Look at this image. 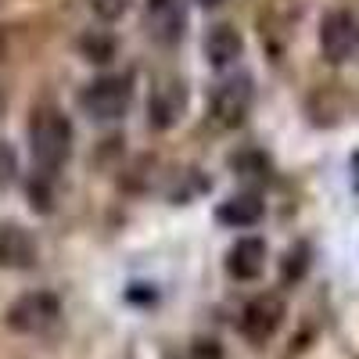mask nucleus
<instances>
[{
	"label": "nucleus",
	"mask_w": 359,
	"mask_h": 359,
	"mask_svg": "<svg viewBox=\"0 0 359 359\" xmlns=\"http://www.w3.org/2000/svg\"><path fill=\"white\" fill-rule=\"evenodd\" d=\"M29 155H33L36 172L54 176L72 158V123L62 108L40 104L29 118Z\"/></svg>",
	"instance_id": "1"
},
{
	"label": "nucleus",
	"mask_w": 359,
	"mask_h": 359,
	"mask_svg": "<svg viewBox=\"0 0 359 359\" xmlns=\"http://www.w3.org/2000/svg\"><path fill=\"white\" fill-rule=\"evenodd\" d=\"M4 323H8V331L25 334V338L50 334L62 323V298L54 291H25L8 306Z\"/></svg>",
	"instance_id": "2"
},
{
	"label": "nucleus",
	"mask_w": 359,
	"mask_h": 359,
	"mask_svg": "<svg viewBox=\"0 0 359 359\" xmlns=\"http://www.w3.org/2000/svg\"><path fill=\"white\" fill-rule=\"evenodd\" d=\"M133 104V79L130 76H97L79 90V108L94 123H115Z\"/></svg>",
	"instance_id": "3"
},
{
	"label": "nucleus",
	"mask_w": 359,
	"mask_h": 359,
	"mask_svg": "<svg viewBox=\"0 0 359 359\" xmlns=\"http://www.w3.org/2000/svg\"><path fill=\"white\" fill-rule=\"evenodd\" d=\"M255 104V86L248 76H230L212 90V101H208V115L219 130H237L248 118Z\"/></svg>",
	"instance_id": "4"
},
{
	"label": "nucleus",
	"mask_w": 359,
	"mask_h": 359,
	"mask_svg": "<svg viewBox=\"0 0 359 359\" xmlns=\"http://www.w3.org/2000/svg\"><path fill=\"white\" fill-rule=\"evenodd\" d=\"M284 316H287V306H284V298H280L277 291H262V294H255L252 302L241 309V334H245V341H252V345H266L269 338L280 331Z\"/></svg>",
	"instance_id": "5"
},
{
	"label": "nucleus",
	"mask_w": 359,
	"mask_h": 359,
	"mask_svg": "<svg viewBox=\"0 0 359 359\" xmlns=\"http://www.w3.org/2000/svg\"><path fill=\"white\" fill-rule=\"evenodd\" d=\"M359 47V25L348 11H331L320 22V50L331 65H341Z\"/></svg>",
	"instance_id": "6"
},
{
	"label": "nucleus",
	"mask_w": 359,
	"mask_h": 359,
	"mask_svg": "<svg viewBox=\"0 0 359 359\" xmlns=\"http://www.w3.org/2000/svg\"><path fill=\"white\" fill-rule=\"evenodd\" d=\"M40 262V245L22 223H0V266L33 269Z\"/></svg>",
	"instance_id": "7"
},
{
	"label": "nucleus",
	"mask_w": 359,
	"mask_h": 359,
	"mask_svg": "<svg viewBox=\"0 0 359 359\" xmlns=\"http://www.w3.org/2000/svg\"><path fill=\"white\" fill-rule=\"evenodd\" d=\"M184 104H187V90L180 79H162L151 97H147V123L155 130H169L180 115H184Z\"/></svg>",
	"instance_id": "8"
},
{
	"label": "nucleus",
	"mask_w": 359,
	"mask_h": 359,
	"mask_svg": "<svg viewBox=\"0 0 359 359\" xmlns=\"http://www.w3.org/2000/svg\"><path fill=\"white\" fill-rule=\"evenodd\" d=\"M184 25H187V15L180 8V0H147V33L158 43H176L184 36Z\"/></svg>",
	"instance_id": "9"
},
{
	"label": "nucleus",
	"mask_w": 359,
	"mask_h": 359,
	"mask_svg": "<svg viewBox=\"0 0 359 359\" xmlns=\"http://www.w3.org/2000/svg\"><path fill=\"white\" fill-rule=\"evenodd\" d=\"M201 50H205V57H208V65H212V69H230L237 57H241L245 40H241V33H237L233 25L219 22V25H212V29L205 33Z\"/></svg>",
	"instance_id": "10"
},
{
	"label": "nucleus",
	"mask_w": 359,
	"mask_h": 359,
	"mask_svg": "<svg viewBox=\"0 0 359 359\" xmlns=\"http://www.w3.org/2000/svg\"><path fill=\"white\" fill-rule=\"evenodd\" d=\"M266 269V241L259 237H241L237 245L226 252V273L233 280H255Z\"/></svg>",
	"instance_id": "11"
},
{
	"label": "nucleus",
	"mask_w": 359,
	"mask_h": 359,
	"mask_svg": "<svg viewBox=\"0 0 359 359\" xmlns=\"http://www.w3.org/2000/svg\"><path fill=\"white\" fill-rule=\"evenodd\" d=\"M262 212H266V205H262L259 194H233V198H226L219 205L216 216L226 226H255L262 219Z\"/></svg>",
	"instance_id": "12"
},
{
	"label": "nucleus",
	"mask_w": 359,
	"mask_h": 359,
	"mask_svg": "<svg viewBox=\"0 0 359 359\" xmlns=\"http://www.w3.org/2000/svg\"><path fill=\"white\" fill-rule=\"evenodd\" d=\"M309 245H294V248H287V255H284V262H280V280L284 284H294V280H302L306 277V269H309Z\"/></svg>",
	"instance_id": "13"
},
{
	"label": "nucleus",
	"mask_w": 359,
	"mask_h": 359,
	"mask_svg": "<svg viewBox=\"0 0 359 359\" xmlns=\"http://www.w3.org/2000/svg\"><path fill=\"white\" fill-rule=\"evenodd\" d=\"M79 54L86 57V62H97V65H104V62H111L115 43H111V36H101V33H86V36L79 40Z\"/></svg>",
	"instance_id": "14"
},
{
	"label": "nucleus",
	"mask_w": 359,
	"mask_h": 359,
	"mask_svg": "<svg viewBox=\"0 0 359 359\" xmlns=\"http://www.w3.org/2000/svg\"><path fill=\"white\" fill-rule=\"evenodd\" d=\"M15 180H18V155H15V147L0 137V194H4Z\"/></svg>",
	"instance_id": "15"
},
{
	"label": "nucleus",
	"mask_w": 359,
	"mask_h": 359,
	"mask_svg": "<svg viewBox=\"0 0 359 359\" xmlns=\"http://www.w3.org/2000/svg\"><path fill=\"white\" fill-rule=\"evenodd\" d=\"M130 4L133 0H86V8L94 11V18H101V22H118L130 11Z\"/></svg>",
	"instance_id": "16"
},
{
	"label": "nucleus",
	"mask_w": 359,
	"mask_h": 359,
	"mask_svg": "<svg viewBox=\"0 0 359 359\" xmlns=\"http://www.w3.org/2000/svg\"><path fill=\"white\" fill-rule=\"evenodd\" d=\"M187 359H223V345L216 338H198L191 345V355Z\"/></svg>",
	"instance_id": "17"
},
{
	"label": "nucleus",
	"mask_w": 359,
	"mask_h": 359,
	"mask_svg": "<svg viewBox=\"0 0 359 359\" xmlns=\"http://www.w3.org/2000/svg\"><path fill=\"white\" fill-rule=\"evenodd\" d=\"M201 8H216V4H223V0H198Z\"/></svg>",
	"instance_id": "18"
}]
</instances>
